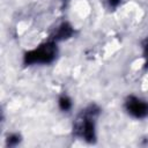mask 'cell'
<instances>
[{
    "mask_svg": "<svg viewBox=\"0 0 148 148\" xmlns=\"http://www.w3.org/2000/svg\"><path fill=\"white\" fill-rule=\"evenodd\" d=\"M99 110L96 105H90L76 119L74 125L75 134L87 142H94L96 139V126L95 119L98 114Z\"/></svg>",
    "mask_w": 148,
    "mask_h": 148,
    "instance_id": "1",
    "label": "cell"
},
{
    "mask_svg": "<svg viewBox=\"0 0 148 148\" xmlns=\"http://www.w3.org/2000/svg\"><path fill=\"white\" fill-rule=\"evenodd\" d=\"M57 57V45L54 40H49L38 47L28 51L24 54L23 61L25 65H36V64H50Z\"/></svg>",
    "mask_w": 148,
    "mask_h": 148,
    "instance_id": "2",
    "label": "cell"
},
{
    "mask_svg": "<svg viewBox=\"0 0 148 148\" xmlns=\"http://www.w3.org/2000/svg\"><path fill=\"white\" fill-rule=\"evenodd\" d=\"M125 110L133 118H146L148 116V102L136 96H128L125 101Z\"/></svg>",
    "mask_w": 148,
    "mask_h": 148,
    "instance_id": "3",
    "label": "cell"
},
{
    "mask_svg": "<svg viewBox=\"0 0 148 148\" xmlns=\"http://www.w3.org/2000/svg\"><path fill=\"white\" fill-rule=\"evenodd\" d=\"M74 34V29L73 27L67 23V22H64L61 23L57 30L54 31V35H53V40L57 42V40H64V39H68L72 37V35Z\"/></svg>",
    "mask_w": 148,
    "mask_h": 148,
    "instance_id": "4",
    "label": "cell"
},
{
    "mask_svg": "<svg viewBox=\"0 0 148 148\" xmlns=\"http://www.w3.org/2000/svg\"><path fill=\"white\" fill-rule=\"evenodd\" d=\"M58 105H59V109L61 110V111H64V112H67V111H69L71 109H72V99L68 97V96H66V95H64V96H61L59 99H58Z\"/></svg>",
    "mask_w": 148,
    "mask_h": 148,
    "instance_id": "5",
    "label": "cell"
},
{
    "mask_svg": "<svg viewBox=\"0 0 148 148\" xmlns=\"http://www.w3.org/2000/svg\"><path fill=\"white\" fill-rule=\"evenodd\" d=\"M20 141H21V136L18 134H10L7 138V146H9V147L16 146L20 143Z\"/></svg>",
    "mask_w": 148,
    "mask_h": 148,
    "instance_id": "6",
    "label": "cell"
},
{
    "mask_svg": "<svg viewBox=\"0 0 148 148\" xmlns=\"http://www.w3.org/2000/svg\"><path fill=\"white\" fill-rule=\"evenodd\" d=\"M142 46H143V57H145V59H146L145 66L148 67V39L142 44Z\"/></svg>",
    "mask_w": 148,
    "mask_h": 148,
    "instance_id": "7",
    "label": "cell"
},
{
    "mask_svg": "<svg viewBox=\"0 0 148 148\" xmlns=\"http://www.w3.org/2000/svg\"><path fill=\"white\" fill-rule=\"evenodd\" d=\"M120 1H121V0H108L109 5H110L111 7H117V6L120 3Z\"/></svg>",
    "mask_w": 148,
    "mask_h": 148,
    "instance_id": "8",
    "label": "cell"
}]
</instances>
